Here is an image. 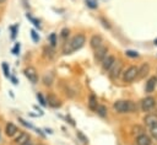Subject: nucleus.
<instances>
[{
  "instance_id": "nucleus-9",
  "label": "nucleus",
  "mask_w": 157,
  "mask_h": 145,
  "mask_svg": "<svg viewBox=\"0 0 157 145\" xmlns=\"http://www.w3.org/2000/svg\"><path fill=\"white\" fill-rule=\"evenodd\" d=\"M144 122H145V124L148 127V128H152V127H155V125H157V114H147L146 117H145V119H144Z\"/></svg>"
},
{
  "instance_id": "nucleus-29",
  "label": "nucleus",
  "mask_w": 157,
  "mask_h": 145,
  "mask_svg": "<svg viewBox=\"0 0 157 145\" xmlns=\"http://www.w3.org/2000/svg\"><path fill=\"white\" fill-rule=\"evenodd\" d=\"M126 53V55L128 57H131V58H136L139 54H137V52H135V50H126L125 52Z\"/></svg>"
},
{
  "instance_id": "nucleus-21",
  "label": "nucleus",
  "mask_w": 157,
  "mask_h": 145,
  "mask_svg": "<svg viewBox=\"0 0 157 145\" xmlns=\"http://www.w3.org/2000/svg\"><path fill=\"white\" fill-rule=\"evenodd\" d=\"M132 131H134V134H136V135L139 136V135L144 134V131H145V130H144V128H142V127L136 125V127H134V128H132Z\"/></svg>"
},
{
  "instance_id": "nucleus-12",
  "label": "nucleus",
  "mask_w": 157,
  "mask_h": 145,
  "mask_svg": "<svg viewBox=\"0 0 157 145\" xmlns=\"http://www.w3.org/2000/svg\"><path fill=\"white\" fill-rule=\"evenodd\" d=\"M5 133H6L7 136H15L18 133V129L13 123H7L6 128H5Z\"/></svg>"
},
{
  "instance_id": "nucleus-8",
  "label": "nucleus",
  "mask_w": 157,
  "mask_h": 145,
  "mask_svg": "<svg viewBox=\"0 0 157 145\" xmlns=\"http://www.w3.org/2000/svg\"><path fill=\"white\" fill-rule=\"evenodd\" d=\"M115 61H117V59H115L114 55H107V57L102 60V68H103V70L108 71V70L114 65Z\"/></svg>"
},
{
  "instance_id": "nucleus-24",
  "label": "nucleus",
  "mask_w": 157,
  "mask_h": 145,
  "mask_svg": "<svg viewBox=\"0 0 157 145\" xmlns=\"http://www.w3.org/2000/svg\"><path fill=\"white\" fill-rule=\"evenodd\" d=\"M49 41H50V45L54 47V45L56 44V34H55V33H52V34L49 36Z\"/></svg>"
},
{
  "instance_id": "nucleus-28",
  "label": "nucleus",
  "mask_w": 157,
  "mask_h": 145,
  "mask_svg": "<svg viewBox=\"0 0 157 145\" xmlns=\"http://www.w3.org/2000/svg\"><path fill=\"white\" fill-rule=\"evenodd\" d=\"M27 18H29V20L32 21V23H33L34 26H37V27H39V21H38V20H36L34 17H32V16H31L29 14H27Z\"/></svg>"
},
{
  "instance_id": "nucleus-10",
  "label": "nucleus",
  "mask_w": 157,
  "mask_h": 145,
  "mask_svg": "<svg viewBox=\"0 0 157 145\" xmlns=\"http://www.w3.org/2000/svg\"><path fill=\"white\" fill-rule=\"evenodd\" d=\"M136 144L137 145H152V140L148 135H146L144 133V134H141L136 138Z\"/></svg>"
},
{
  "instance_id": "nucleus-35",
  "label": "nucleus",
  "mask_w": 157,
  "mask_h": 145,
  "mask_svg": "<svg viewBox=\"0 0 157 145\" xmlns=\"http://www.w3.org/2000/svg\"><path fill=\"white\" fill-rule=\"evenodd\" d=\"M21 145H32V144H31V141H29V140H27V141H25V143H23V144H21Z\"/></svg>"
},
{
  "instance_id": "nucleus-19",
  "label": "nucleus",
  "mask_w": 157,
  "mask_h": 145,
  "mask_svg": "<svg viewBox=\"0 0 157 145\" xmlns=\"http://www.w3.org/2000/svg\"><path fill=\"white\" fill-rule=\"evenodd\" d=\"M96 111H97L98 116H99V117H102V118H104V117L107 116V112H108V111H107V107H105V106H102V104L97 106Z\"/></svg>"
},
{
  "instance_id": "nucleus-3",
  "label": "nucleus",
  "mask_w": 157,
  "mask_h": 145,
  "mask_svg": "<svg viewBox=\"0 0 157 145\" xmlns=\"http://www.w3.org/2000/svg\"><path fill=\"white\" fill-rule=\"evenodd\" d=\"M136 76H137V68L136 66H130L124 71L123 80L125 82H131V81H134L136 79Z\"/></svg>"
},
{
  "instance_id": "nucleus-27",
  "label": "nucleus",
  "mask_w": 157,
  "mask_h": 145,
  "mask_svg": "<svg viewBox=\"0 0 157 145\" xmlns=\"http://www.w3.org/2000/svg\"><path fill=\"white\" fill-rule=\"evenodd\" d=\"M37 98H38V101H39V103L42 106H47V101L44 100V97L42 96V93H37Z\"/></svg>"
},
{
  "instance_id": "nucleus-6",
  "label": "nucleus",
  "mask_w": 157,
  "mask_h": 145,
  "mask_svg": "<svg viewBox=\"0 0 157 145\" xmlns=\"http://www.w3.org/2000/svg\"><path fill=\"white\" fill-rule=\"evenodd\" d=\"M121 69H123V64L119 63V61H115L114 65L108 70V74H109V77L110 79H117L120 72H121Z\"/></svg>"
},
{
  "instance_id": "nucleus-2",
  "label": "nucleus",
  "mask_w": 157,
  "mask_h": 145,
  "mask_svg": "<svg viewBox=\"0 0 157 145\" xmlns=\"http://www.w3.org/2000/svg\"><path fill=\"white\" fill-rule=\"evenodd\" d=\"M113 107L118 113H129V112L136 111L137 108L132 101H117L114 102Z\"/></svg>"
},
{
  "instance_id": "nucleus-32",
  "label": "nucleus",
  "mask_w": 157,
  "mask_h": 145,
  "mask_svg": "<svg viewBox=\"0 0 157 145\" xmlns=\"http://www.w3.org/2000/svg\"><path fill=\"white\" fill-rule=\"evenodd\" d=\"M20 122H21V123H22L23 125H26V127H28V128L33 129V125H32V124H29V123H27V122H26V120H23L22 118H20Z\"/></svg>"
},
{
  "instance_id": "nucleus-30",
  "label": "nucleus",
  "mask_w": 157,
  "mask_h": 145,
  "mask_svg": "<svg viewBox=\"0 0 157 145\" xmlns=\"http://www.w3.org/2000/svg\"><path fill=\"white\" fill-rule=\"evenodd\" d=\"M11 52H12L13 54H16V55H17V54H18V52H20V43H16Z\"/></svg>"
},
{
  "instance_id": "nucleus-33",
  "label": "nucleus",
  "mask_w": 157,
  "mask_h": 145,
  "mask_svg": "<svg viewBox=\"0 0 157 145\" xmlns=\"http://www.w3.org/2000/svg\"><path fill=\"white\" fill-rule=\"evenodd\" d=\"M66 36H69V29H67V28H64V29L61 31V37H63V38H66Z\"/></svg>"
},
{
  "instance_id": "nucleus-26",
  "label": "nucleus",
  "mask_w": 157,
  "mask_h": 145,
  "mask_svg": "<svg viewBox=\"0 0 157 145\" xmlns=\"http://www.w3.org/2000/svg\"><path fill=\"white\" fill-rule=\"evenodd\" d=\"M77 136L81 139V141H82V143H85V144H87V143H88V139H87V138H86V136L82 134V131L77 130Z\"/></svg>"
},
{
  "instance_id": "nucleus-15",
  "label": "nucleus",
  "mask_w": 157,
  "mask_h": 145,
  "mask_svg": "<svg viewBox=\"0 0 157 145\" xmlns=\"http://www.w3.org/2000/svg\"><path fill=\"white\" fill-rule=\"evenodd\" d=\"M47 102H48L49 106H52V107H54V108L60 106V101H59V98L55 97L54 95H48V97H47Z\"/></svg>"
},
{
  "instance_id": "nucleus-22",
  "label": "nucleus",
  "mask_w": 157,
  "mask_h": 145,
  "mask_svg": "<svg viewBox=\"0 0 157 145\" xmlns=\"http://www.w3.org/2000/svg\"><path fill=\"white\" fill-rule=\"evenodd\" d=\"M43 52H44V55L47 57V55H49V59L54 55V50L52 49V48H49V47H45L44 49H43Z\"/></svg>"
},
{
  "instance_id": "nucleus-14",
  "label": "nucleus",
  "mask_w": 157,
  "mask_h": 145,
  "mask_svg": "<svg viewBox=\"0 0 157 145\" xmlns=\"http://www.w3.org/2000/svg\"><path fill=\"white\" fill-rule=\"evenodd\" d=\"M150 71V65L148 64H142L140 68H137V79H142L145 77Z\"/></svg>"
},
{
  "instance_id": "nucleus-20",
  "label": "nucleus",
  "mask_w": 157,
  "mask_h": 145,
  "mask_svg": "<svg viewBox=\"0 0 157 145\" xmlns=\"http://www.w3.org/2000/svg\"><path fill=\"white\" fill-rule=\"evenodd\" d=\"M85 1H86V5L90 9H97V6H98V1L97 0H85Z\"/></svg>"
},
{
  "instance_id": "nucleus-36",
  "label": "nucleus",
  "mask_w": 157,
  "mask_h": 145,
  "mask_svg": "<svg viewBox=\"0 0 157 145\" xmlns=\"http://www.w3.org/2000/svg\"><path fill=\"white\" fill-rule=\"evenodd\" d=\"M5 1H6V0H0V4H4Z\"/></svg>"
},
{
  "instance_id": "nucleus-34",
  "label": "nucleus",
  "mask_w": 157,
  "mask_h": 145,
  "mask_svg": "<svg viewBox=\"0 0 157 145\" xmlns=\"http://www.w3.org/2000/svg\"><path fill=\"white\" fill-rule=\"evenodd\" d=\"M17 27H18L17 25L11 27V31H12V38H15V36H16V29H17Z\"/></svg>"
},
{
  "instance_id": "nucleus-37",
  "label": "nucleus",
  "mask_w": 157,
  "mask_h": 145,
  "mask_svg": "<svg viewBox=\"0 0 157 145\" xmlns=\"http://www.w3.org/2000/svg\"><path fill=\"white\" fill-rule=\"evenodd\" d=\"M155 44H156V45H157V38H156V39H155Z\"/></svg>"
},
{
  "instance_id": "nucleus-7",
  "label": "nucleus",
  "mask_w": 157,
  "mask_h": 145,
  "mask_svg": "<svg viewBox=\"0 0 157 145\" xmlns=\"http://www.w3.org/2000/svg\"><path fill=\"white\" fill-rule=\"evenodd\" d=\"M107 53H108V48L104 47V45H101L98 48L94 49V58L97 61H102L105 57H107Z\"/></svg>"
},
{
  "instance_id": "nucleus-18",
  "label": "nucleus",
  "mask_w": 157,
  "mask_h": 145,
  "mask_svg": "<svg viewBox=\"0 0 157 145\" xmlns=\"http://www.w3.org/2000/svg\"><path fill=\"white\" fill-rule=\"evenodd\" d=\"M97 106H98V103H97V97H96L94 95H90V97H88V107H90V109L96 111Z\"/></svg>"
},
{
  "instance_id": "nucleus-5",
  "label": "nucleus",
  "mask_w": 157,
  "mask_h": 145,
  "mask_svg": "<svg viewBox=\"0 0 157 145\" xmlns=\"http://www.w3.org/2000/svg\"><path fill=\"white\" fill-rule=\"evenodd\" d=\"M155 104H156V100L153 97H151V96H148V97H146V98H144L141 101V108H142L144 112L151 111L155 107Z\"/></svg>"
},
{
  "instance_id": "nucleus-25",
  "label": "nucleus",
  "mask_w": 157,
  "mask_h": 145,
  "mask_svg": "<svg viewBox=\"0 0 157 145\" xmlns=\"http://www.w3.org/2000/svg\"><path fill=\"white\" fill-rule=\"evenodd\" d=\"M31 37H32L33 42H36V43L39 41V36H38V33H37L34 29H32V31H31Z\"/></svg>"
},
{
  "instance_id": "nucleus-17",
  "label": "nucleus",
  "mask_w": 157,
  "mask_h": 145,
  "mask_svg": "<svg viewBox=\"0 0 157 145\" xmlns=\"http://www.w3.org/2000/svg\"><path fill=\"white\" fill-rule=\"evenodd\" d=\"M27 140H29V136H28L25 131H20V130H18V136H16L15 141H16L17 144H23V143L27 141Z\"/></svg>"
},
{
  "instance_id": "nucleus-11",
  "label": "nucleus",
  "mask_w": 157,
  "mask_h": 145,
  "mask_svg": "<svg viewBox=\"0 0 157 145\" xmlns=\"http://www.w3.org/2000/svg\"><path fill=\"white\" fill-rule=\"evenodd\" d=\"M90 43H91V47H92L93 49H96V48H98V47L103 45V39H102V37H101V36L94 34V36H92V37H91Z\"/></svg>"
},
{
  "instance_id": "nucleus-31",
  "label": "nucleus",
  "mask_w": 157,
  "mask_h": 145,
  "mask_svg": "<svg viewBox=\"0 0 157 145\" xmlns=\"http://www.w3.org/2000/svg\"><path fill=\"white\" fill-rule=\"evenodd\" d=\"M150 130H151V134H152V136L157 139V125H155V127L150 128Z\"/></svg>"
},
{
  "instance_id": "nucleus-23",
  "label": "nucleus",
  "mask_w": 157,
  "mask_h": 145,
  "mask_svg": "<svg viewBox=\"0 0 157 145\" xmlns=\"http://www.w3.org/2000/svg\"><path fill=\"white\" fill-rule=\"evenodd\" d=\"M2 71H4V74H5V76L6 77H9L10 76V69H9V65L6 64V63H2Z\"/></svg>"
},
{
  "instance_id": "nucleus-16",
  "label": "nucleus",
  "mask_w": 157,
  "mask_h": 145,
  "mask_svg": "<svg viewBox=\"0 0 157 145\" xmlns=\"http://www.w3.org/2000/svg\"><path fill=\"white\" fill-rule=\"evenodd\" d=\"M54 77H55L54 72H52V71L47 72V74L43 76V82H44V85H47V86H50V85L53 84V81H54Z\"/></svg>"
},
{
  "instance_id": "nucleus-4",
  "label": "nucleus",
  "mask_w": 157,
  "mask_h": 145,
  "mask_svg": "<svg viewBox=\"0 0 157 145\" xmlns=\"http://www.w3.org/2000/svg\"><path fill=\"white\" fill-rule=\"evenodd\" d=\"M23 72H25V76H26L32 84H37V82H38V72H37V70H36L33 66H27V68L23 70Z\"/></svg>"
},
{
  "instance_id": "nucleus-13",
  "label": "nucleus",
  "mask_w": 157,
  "mask_h": 145,
  "mask_svg": "<svg viewBox=\"0 0 157 145\" xmlns=\"http://www.w3.org/2000/svg\"><path fill=\"white\" fill-rule=\"evenodd\" d=\"M156 85H157V77L156 76H151L146 82V87H145L146 92H152L156 88Z\"/></svg>"
},
{
  "instance_id": "nucleus-1",
  "label": "nucleus",
  "mask_w": 157,
  "mask_h": 145,
  "mask_svg": "<svg viewBox=\"0 0 157 145\" xmlns=\"http://www.w3.org/2000/svg\"><path fill=\"white\" fill-rule=\"evenodd\" d=\"M85 42H86V38L83 34H76L67 43H65V45L63 48V53L64 54H71V53L78 50L80 48H82Z\"/></svg>"
}]
</instances>
